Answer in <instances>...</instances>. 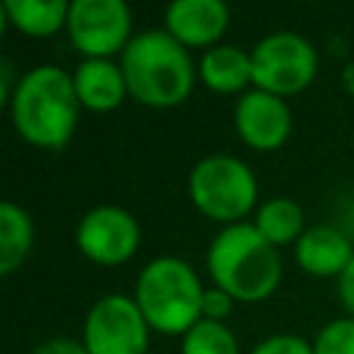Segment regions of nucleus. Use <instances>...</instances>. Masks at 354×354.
<instances>
[{"instance_id":"nucleus-13","label":"nucleus","mask_w":354,"mask_h":354,"mask_svg":"<svg viewBox=\"0 0 354 354\" xmlns=\"http://www.w3.org/2000/svg\"><path fill=\"white\" fill-rule=\"evenodd\" d=\"M72 80H75L80 105L88 111H97V113L113 111L127 97L124 72L111 58H83L75 66Z\"/></svg>"},{"instance_id":"nucleus-15","label":"nucleus","mask_w":354,"mask_h":354,"mask_svg":"<svg viewBox=\"0 0 354 354\" xmlns=\"http://www.w3.org/2000/svg\"><path fill=\"white\" fill-rule=\"evenodd\" d=\"M30 246H33L30 213L11 199L0 202V274L3 277L14 274L25 263Z\"/></svg>"},{"instance_id":"nucleus-17","label":"nucleus","mask_w":354,"mask_h":354,"mask_svg":"<svg viewBox=\"0 0 354 354\" xmlns=\"http://www.w3.org/2000/svg\"><path fill=\"white\" fill-rule=\"evenodd\" d=\"M252 224L277 249L288 243L296 246V241L304 235V210L299 202L288 196H271L257 207V216Z\"/></svg>"},{"instance_id":"nucleus-11","label":"nucleus","mask_w":354,"mask_h":354,"mask_svg":"<svg viewBox=\"0 0 354 354\" xmlns=\"http://www.w3.org/2000/svg\"><path fill=\"white\" fill-rule=\"evenodd\" d=\"M166 30L183 47H216L230 25V8L221 0H174L163 11Z\"/></svg>"},{"instance_id":"nucleus-16","label":"nucleus","mask_w":354,"mask_h":354,"mask_svg":"<svg viewBox=\"0 0 354 354\" xmlns=\"http://www.w3.org/2000/svg\"><path fill=\"white\" fill-rule=\"evenodd\" d=\"M3 14L19 33L53 36L55 30L66 28L69 3L66 0H6Z\"/></svg>"},{"instance_id":"nucleus-19","label":"nucleus","mask_w":354,"mask_h":354,"mask_svg":"<svg viewBox=\"0 0 354 354\" xmlns=\"http://www.w3.org/2000/svg\"><path fill=\"white\" fill-rule=\"evenodd\" d=\"M315 354H354V318H335L324 324L313 340Z\"/></svg>"},{"instance_id":"nucleus-12","label":"nucleus","mask_w":354,"mask_h":354,"mask_svg":"<svg viewBox=\"0 0 354 354\" xmlns=\"http://www.w3.org/2000/svg\"><path fill=\"white\" fill-rule=\"evenodd\" d=\"M354 257L351 241L332 224L307 227L296 241V263L313 277H340Z\"/></svg>"},{"instance_id":"nucleus-2","label":"nucleus","mask_w":354,"mask_h":354,"mask_svg":"<svg viewBox=\"0 0 354 354\" xmlns=\"http://www.w3.org/2000/svg\"><path fill=\"white\" fill-rule=\"evenodd\" d=\"M205 263L213 285L227 290L235 301L268 299L282 277L279 249L268 243L252 221L221 227L207 246Z\"/></svg>"},{"instance_id":"nucleus-1","label":"nucleus","mask_w":354,"mask_h":354,"mask_svg":"<svg viewBox=\"0 0 354 354\" xmlns=\"http://www.w3.org/2000/svg\"><path fill=\"white\" fill-rule=\"evenodd\" d=\"M80 108L72 75L55 64H39L19 75L8 100L11 124L19 138L41 149H61L69 144Z\"/></svg>"},{"instance_id":"nucleus-7","label":"nucleus","mask_w":354,"mask_h":354,"mask_svg":"<svg viewBox=\"0 0 354 354\" xmlns=\"http://www.w3.org/2000/svg\"><path fill=\"white\" fill-rule=\"evenodd\" d=\"M149 324L133 296L108 293L97 299L83 321V346L88 354H147Z\"/></svg>"},{"instance_id":"nucleus-20","label":"nucleus","mask_w":354,"mask_h":354,"mask_svg":"<svg viewBox=\"0 0 354 354\" xmlns=\"http://www.w3.org/2000/svg\"><path fill=\"white\" fill-rule=\"evenodd\" d=\"M249 354H315L313 343H307L299 335H271L260 340Z\"/></svg>"},{"instance_id":"nucleus-4","label":"nucleus","mask_w":354,"mask_h":354,"mask_svg":"<svg viewBox=\"0 0 354 354\" xmlns=\"http://www.w3.org/2000/svg\"><path fill=\"white\" fill-rule=\"evenodd\" d=\"M133 299L152 332L183 337L196 321H202L205 285L188 260L163 254L138 271Z\"/></svg>"},{"instance_id":"nucleus-10","label":"nucleus","mask_w":354,"mask_h":354,"mask_svg":"<svg viewBox=\"0 0 354 354\" xmlns=\"http://www.w3.org/2000/svg\"><path fill=\"white\" fill-rule=\"evenodd\" d=\"M235 133L238 138L252 147V149H279L293 127V116L290 108L282 97L260 91V88H249L238 97L235 102Z\"/></svg>"},{"instance_id":"nucleus-24","label":"nucleus","mask_w":354,"mask_h":354,"mask_svg":"<svg viewBox=\"0 0 354 354\" xmlns=\"http://www.w3.org/2000/svg\"><path fill=\"white\" fill-rule=\"evenodd\" d=\"M343 80H346V86H348V91L354 94V64H348V66L343 69Z\"/></svg>"},{"instance_id":"nucleus-18","label":"nucleus","mask_w":354,"mask_h":354,"mask_svg":"<svg viewBox=\"0 0 354 354\" xmlns=\"http://www.w3.org/2000/svg\"><path fill=\"white\" fill-rule=\"evenodd\" d=\"M180 354H241L232 329L224 321L202 318L180 340Z\"/></svg>"},{"instance_id":"nucleus-14","label":"nucleus","mask_w":354,"mask_h":354,"mask_svg":"<svg viewBox=\"0 0 354 354\" xmlns=\"http://www.w3.org/2000/svg\"><path fill=\"white\" fill-rule=\"evenodd\" d=\"M196 72L216 94H243L252 83V55L235 44H216L202 53Z\"/></svg>"},{"instance_id":"nucleus-23","label":"nucleus","mask_w":354,"mask_h":354,"mask_svg":"<svg viewBox=\"0 0 354 354\" xmlns=\"http://www.w3.org/2000/svg\"><path fill=\"white\" fill-rule=\"evenodd\" d=\"M337 296H340L343 307L348 310V315L354 318V257L346 266V271L337 277Z\"/></svg>"},{"instance_id":"nucleus-22","label":"nucleus","mask_w":354,"mask_h":354,"mask_svg":"<svg viewBox=\"0 0 354 354\" xmlns=\"http://www.w3.org/2000/svg\"><path fill=\"white\" fill-rule=\"evenodd\" d=\"M33 354H88L83 340H69V337H50L33 348Z\"/></svg>"},{"instance_id":"nucleus-9","label":"nucleus","mask_w":354,"mask_h":354,"mask_svg":"<svg viewBox=\"0 0 354 354\" xmlns=\"http://www.w3.org/2000/svg\"><path fill=\"white\" fill-rule=\"evenodd\" d=\"M75 243L80 254L97 266H122L136 254L141 243V230L136 216L124 207L97 205L77 221Z\"/></svg>"},{"instance_id":"nucleus-21","label":"nucleus","mask_w":354,"mask_h":354,"mask_svg":"<svg viewBox=\"0 0 354 354\" xmlns=\"http://www.w3.org/2000/svg\"><path fill=\"white\" fill-rule=\"evenodd\" d=\"M232 304L235 299L221 290V288H205V299H202V318H210V321H224L230 313H232Z\"/></svg>"},{"instance_id":"nucleus-3","label":"nucleus","mask_w":354,"mask_h":354,"mask_svg":"<svg viewBox=\"0 0 354 354\" xmlns=\"http://www.w3.org/2000/svg\"><path fill=\"white\" fill-rule=\"evenodd\" d=\"M119 66L127 80V94L149 108L180 105L196 80V66L166 28L141 30L122 50Z\"/></svg>"},{"instance_id":"nucleus-8","label":"nucleus","mask_w":354,"mask_h":354,"mask_svg":"<svg viewBox=\"0 0 354 354\" xmlns=\"http://www.w3.org/2000/svg\"><path fill=\"white\" fill-rule=\"evenodd\" d=\"M66 33L86 58H111L133 39V11L124 0H72Z\"/></svg>"},{"instance_id":"nucleus-5","label":"nucleus","mask_w":354,"mask_h":354,"mask_svg":"<svg viewBox=\"0 0 354 354\" xmlns=\"http://www.w3.org/2000/svg\"><path fill=\"white\" fill-rule=\"evenodd\" d=\"M188 196L202 216L230 227L254 207L257 180L249 163L235 155L216 152L194 163L188 174Z\"/></svg>"},{"instance_id":"nucleus-6","label":"nucleus","mask_w":354,"mask_h":354,"mask_svg":"<svg viewBox=\"0 0 354 354\" xmlns=\"http://www.w3.org/2000/svg\"><path fill=\"white\" fill-rule=\"evenodd\" d=\"M252 86L277 97H293L304 91L318 72L315 47L293 30H274L263 36L252 50Z\"/></svg>"}]
</instances>
